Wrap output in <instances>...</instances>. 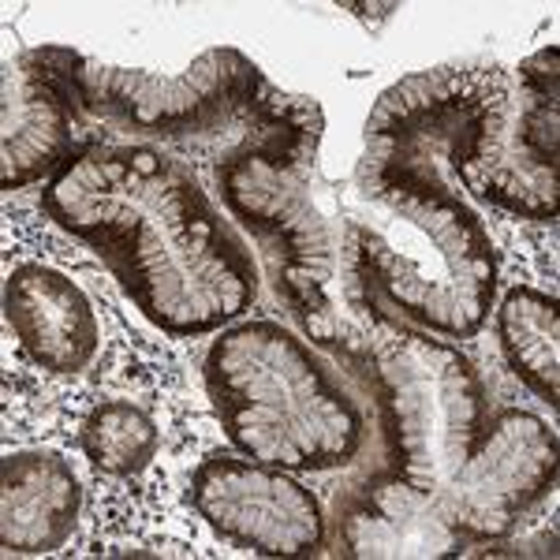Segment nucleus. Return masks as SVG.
Segmentation results:
<instances>
[{
	"label": "nucleus",
	"instance_id": "obj_1",
	"mask_svg": "<svg viewBox=\"0 0 560 560\" xmlns=\"http://www.w3.org/2000/svg\"><path fill=\"white\" fill-rule=\"evenodd\" d=\"M42 206L120 277L139 311L187 337L236 318L258 266L198 179L150 147H90L60 168Z\"/></svg>",
	"mask_w": 560,
	"mask_h": 560
},
{
	"label": "nucleus",
	"instance_id": "obj_2",
	"mask_svg": "<svg viewBox=\"0 0 560 560\" xmlns=\"http://www.w3.org/2000/svg\"><path fill=\"white\" fill-rule=\"evenodd\" d=\"M206 382L232 445L258 464L329 471L366 441V415L340 370L277 322L224 332L206 359Z\"/></svg>",
	"mask_w": 560,
	"mask_h": 560
},
{
	"label": "nucleus",
	"instance_id": "obj_3",
	"mask_svg": "<svg viewBox=\"0 0 560 560\" xmlns=\"http://www.w3.org/2000/svg\"><path fill=\"white\" fill-rule=\"evenodd\" d=\"M79 86H83L86 108L161 135L213 128L236 116L240 108L258 113V102L266 94L261 71L236 49L202 52L179 79H158L128 68H97L79 57Z\"/></svg>",
	"mask_w": 560,
	"mask_h": 560
},
{
	"label": "nucleus",
	"instance_id": "obj_4",
	"mask_svg": "<svg viewBox=\"0 0 560 560\" xmlns=\"http://www.w3.org/2000/svg\"><path fill=\"white\" fill-rule=\"evenodd\" d=\"M191 504L221 538L261 557H306L325 541L322 504L284 467L210 456L191 478Z\"/></svg>",
	"mask_w": 560,
	"mask_h": 560
},
{
	"label": "nucleus",
	"instance_id": "obj_5",
	"mask_svg": "<svg viewBox=\"0 0 560 560\" xmlns=\"http://www.w3.org/2000/svg\"><path fill=\"white\" fill-rule=\"evenodd\" d=\"M553 478V430L527 411H501L490 419L482 448L459 475L445 516L464 541L504 538Z\"/></svg>",
	"mask_w": 560,
	"mask_h": 560
},
{
	"label": "nucleus",
	"instance_id": "obj_6",
	"mask_svg": "<svg viewBox=\"0 0 560 560\" xmlns=\"http://www.w3.org/2000/svg\"><path fill=\"white\" fill-rule=\"evenodd\" d=\"M86 113L79 86V57L68 49H34L4 71V173L0 187L15 191L68 168L79 116Z\"/></svg>",
	"mask_w": 560,
	"mask_h": 560
},
{
	"label": "nucleus",
	"instance_id": "obj_7",
	"mask_svg": "<svg viewBox=\"0 0 560 560\" xmlns=\"http://www.w3.org/2000/svg\"><path fill=\"white\" fill-rule=\"evenodd\" d=\"M4 318L26 355L52 374H79L97 355L94 306L60 269L15 266L4 280Z\"/></svg>",
	"mask_w": 560,
	"mask_h": 560
},
{
	"label": "nucleus",
	"instance_id": "obj_8",
	"mask_svg": "<svg viewBox=\"0 0 560 560\" xmlns=\"http://www.w3.org/2000/svg\"><path fill=\"white\" fill-rule=\"evenodd\" d=\"M0 490V546L8 553H52L71 538L83 490L60 456H8Z\"/></svg>",
	"mask_w": 560,
	"mask_h": 560
},
{
	"label": "nucleus",
	"instance_id": "obj_9",
	"mask_svg": "<svg viewBox=\"0 0 560 560\" xmlns=\"http://www.w3.org/2000/svg\"><path fill=\"white\" fill-rule=\"evenodd\" d=\"M345 546L351 557H453L464 538L430 497L396 478H377L351 501Z\"/></svg>",
	"mask_w": 560,
	"mask_h": 560
},
{
	"label": "nucleus",
	"instance_id": "obj_10",
	"mask_svg": "<svg viewBox=\"0 0 560 560\" xmlns=\"http://www.w3.org/2000/svg\"><path fill=\"white\" fill-rule=\"evenodd\" d=\"M497 332L516 370L541 400L560 404V311L557 300L535 288H512L497 311Z\"/></svg>",
	"mask_w": 560,
	"mask_h": 560
},
{
	"label": "nucleus",
	"instance_id": "obj_11",
	"mask_svg": "<svg viewBox=\"0 0 560 560\" xmlns=\"http://www.w3.org/2000/svg\"><path fill=\"white\" fill-rule=\"evenodd\" d=\"M158 427L142 408L128 400L97 404L83 422V448L86 459L105 475L128 478L150 467L158 456Z\"/></svg>",
	"mask_w": 560,
	"mask_h": 560
}]
</instances>
